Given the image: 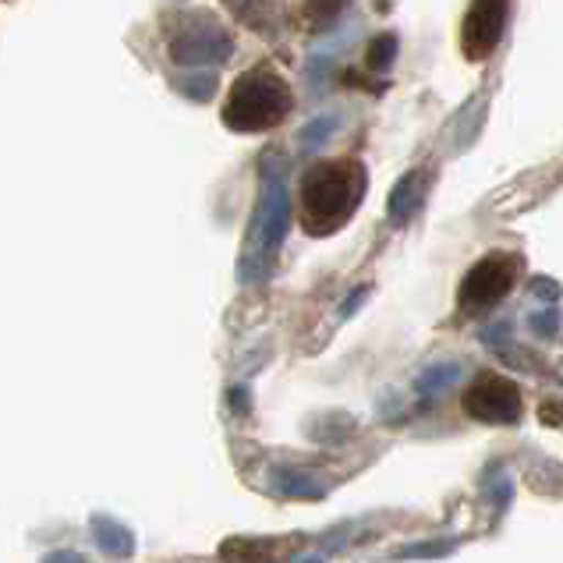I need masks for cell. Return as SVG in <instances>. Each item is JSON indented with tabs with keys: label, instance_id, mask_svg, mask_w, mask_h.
I'll use <instances>...</instances> for the list:
<instances>
[{
	"label": "cell",
	"instance_id": "3",
	"mask_svg": "<svg viewBox=\"0 0 563 563\" xmlns=\"http://www.w3.org/2000/svg\"><path fill=\"white\" fill-rule=\"evenodd\" d=\"M291 228V191L284 185L280 170H263V188H260V202H255V217L249 223V238H245V252H241V280L245 284H260L269 277L273 263H277L280 245Z\"/></svg>",
	"mask_w": 563,
	"mask_h": 563
},
{
	"label": "cell",
	"instance_id": "19",
	"mask_svg": "<svg viewBox=\"0 0 563 563\" xmlns=\"http://www.w3.org/2000/svg\"><path fill=\"white\" fill-rule=\"evenodd\" d=\"M532 287H536V295L550 298V301H556V298H560V287H556L553 280H532Z\"/></svg>",
	"mask_w": 563,
	"mask_h": 563
},
{
	"label": "cell",
	"instance_id": "6",
	"mask_svg": "<svg viewBox=\"0 0 563 563\" xmlns=\"http://www.w3.org/2000/svg\"><path fill=\"white\" fill-rule=\"evenodd\" d=\"M464 411L478 422L510 426L521 418V390L500 373H478L464 390Z\"/></svg>",
	"mask_w": 563,
	"mask_h": 563
},
{
	"label": "cell",
	"instance_id": "2",
	"mask_svg": "<svg viewBox=\"0 0 563 563\" xmlns=\"http://www.w3.org/2000/svg\"><path fill=\"white\" fill-rule=\"evenodd\" d=\"M291 110L295 92L287 86V78L277 68H269V64H260V68H249L245 75L234 78L228 103H223V124L231 132L255 135L284 124L291 118Z\"/></svg>",
	"mask_w": 563,
	"mask_h": 563
},
{
	"label": "cell",
	"instance_id": "16",
	"mask_svg": "<svg viewBox=\"0 0 563 563\" xmlns=\"http://www.w3.org/2000/svg\"><path fill=\"white\" fill-rule=\"evenodd\" d=\"M528 327H532L539 336H550L560 327V316L556 312H536V316H528Z\"/></svg>",
	"mask_w": 563,
	"mask_h": 563
},
{
	"label": "cell",
	"instance_id": "17",
	"mask_svg": "<svg viewBox=\"0 0 563 563\" xmlns=\"http://www.w3.org/2000/svg\"><path fill=\"white\" fill-rule=\"evenodd\" d=\"M450 550H454V542H429V545H411V550H405V556H408V560H415V556H429V553L443 556V553H450Z\"/></svg>",
	"mask_w": 563,
	"mask_h": 563
},
{
	"label": "cell",
	"instance_id": "1",
	"mask_svg": "<svg viewBox=\"0 0 563 563\" xmlns=\"http://www.w3.org/2000/svg\"><path fill=\"white\" fill-rule=\"evenodd\" d=\"M368 191V170L358 156L319 159L305 170L298 188V220L305 234L330 238L358 213Z\"/></svg>",
	"mask_w": 563,
	"mask_h": 563
},
{
	"label": "cell",
	"instance_id": "20",
	"mask_svg": "<svg viewBox=\"0 0 563 563\" xmlns=\"http://www.w3.org/2000/svg\"><path fill=\"white\" fill-rule=\"evenodd\" d=\"M46 563H86L78 553H54V556H46Z\"/></svg>",
	"mask_w": 563,
	"mask_h": 563
},
{
	"label": "cell",
	"instance_id": "15",
	"mask_svg": "<svg viewBox=\"0 0 563 563\" xmlns=\"http://www.w3.org/2000/svg\"><path fill=\"white\" fill-rule=\"evenodd\" d=\"M181 89L191 96V100H209L217 89V75H196V78H185Z\"/></svg>",
	"mask_w": 563,
	"mask_h": 563
},
{
	"label": "cell",
	"instance_id": "12",
	"mask_svg": "<svg viewBox=\"0 0 563 563\" xmlns=\"http://www.w3.org/2000/svg\"><path fill=\"white\" fill-rule=\"evenodd\" d=\"M277 489H280L284 496H301V500H316V496H323V486H319L316 478L301 475V472H295L291 478H280V482H277Z\"/></svg>",
	"mask_w": 563,
	"mask_h": 563
},
{
	"label": "cell",
	"instance_id": "5",
	"mask_svg": "<svg viewBox=\"0 0 563 563\" xmlns=\"http://www.w3.org/2000/svg\"><path fill=\"white\" fill-rule=\"evenodd\" d=\"M518 273H521V255L514 252H489L486 260H478L468 277L461 280V291H457V309L464 316H478L493 309L496 301H504L510 295V287L518 284Z\"/></svg>",
	"mask_w": 563,
	"mask_h": 563
},
{
	"label": "cell",
	"instance_id": "10",
	"mask_svg": "<svg viewBox=\"0 0 563 563\" xmlns=\"http://www.w3.org/2000/svg\"><path fill=\"white\" fill-rule=\"evenodd\" d=\"M96 539H100V545L107 553H114V556H128L132 553V536L124 532V528H118V525H110V521H96Z\"/></svg>",
	"mask_w": 563,
	"mask_h": 563
},
{
	"label": "cell",
	"instance_id": "7",
	"mask_svg": "<svg viewBox=\"0 0 563 563\" xmlns=\"http://www.w3.org/2000/svg\"><path fill=\"white\" fill-rule=\"evenodd\" d=\"M507 14H510V0H472L468 14L461 22V54L472 64L489 60L504 40Z\"/></svg>",
	"mask_w": 563,
	"mask_h": 563
},
{
	"label": "cell",
	"instance_id": "14",
	"mask_svg": "<svg viewBox=\"0 0 563 563\" xmlns=\"http://www.w3.org/2000/svg\"><path fill=\"white\" fill-rule=\"evenodd\" d=\"M461 376V365L457 362H440V365H432L429 373L418 379V390L422 394H432V390H440V386H446V383H454Z\"/></svg>",
	"mask_w": 563,
	"mask_h": 563
},
{
	"label": "cell",
	"instance_id": "18",
	"mask_svg": "<svg viewBox=\"0 0 563 563\" xmlns=\"http://www.w3.org/2000/svg\"><path fill=\"white\" fill-rule=\"evenodd\" d=\"M482 341H486L489 347L500 351V344H507V341H510V327H493V330L482 333Z\"/></svg>",
	"mask_w": 563,
	"mask_h": 563
},
{
	"label": "cell",
	"instance_id": "9",
	"mask_svg": "<svg viewBox=\"0 0 563 563\" xmlns=\"http://www.w3.org/2000/svg\"><path fill=\"white\" fill-rule=\"evenodd\" d=\"M351 0H305L301 4V22L309 32H327L344 19Z\"/></svg>",
	"mask_w": 563,
	"mask_h": 563
},
{
	"label": "cell",
	"instance_id": "4",
	"mask_svg": "<svg viewBox=\"0 0 563 563\" xmlns=\"http://www.w3.org/2000/svg\"><path fill=\"white\" fill-rule=\"evenodd\" d=\"M164 32H167V54L178 68L223 64L234 54V36L213 19V14L170 11L164 19Z\"/></svg>",
	"mask_w": 563,
	"mask_h": 563
},
{
	"label": "cell",
	"instance_id": "8",
	"mask_svg": "<svg viewBox=\"0 0 563 563\" xmlns=\"http://www.w3.org/2000/svg\"><path fill=\"white\" fill-rule=\"evenodd\" d=\"M429 191V170H408L405 178H400L390 191V220L394 223H408L415 217V209L422 206Z\"/></svg>",
	"mask_w": 563,
	"mask_h": 563
},
{
	"label": "cell",
	"instance_id": "11",
	"mask_svg": "<svg viewBox=\"0 0 563 563\" xmlns=\"http://www.w3.org/2000/svg\"><path fill=\"white\" fill-rule=\"evenodd\" d=\"M333 132H336V118H316V121H309L301 128L298 142L305 150H319V146H327Z\"/></svg>",
	"mask_w": 563,
	"mask_h": 563
},
{
	"label": "cell",
	"instance_id": "13",
	"mask_svg": "<svg viewBox=\"0 0 563 563\" xmlns=\"http://www.w3.org/2000/svg\"><path fill=\"white\" fill-rule=\"evenodd\" d=\"M394 54H397V40L394 36H376L373 46H368V54H365V64L373 71H386L394 64Z\"/></svg>",
	"mask_w": 563,
	"mask_h": 563
}]
</instances>
